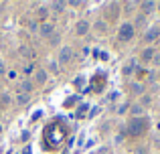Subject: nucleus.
<instances>
[{
	"label": "nucleus",
	"instance_id": "nucleus-21",
	"mask_svg": "<svg viewBox=\"0 0 160 154\" xmlns=\"http://www.w3.org/2000/svg\"><path fill=\"white\" fill-rule=\"evenodd\" d=\"M0 99H2V103H8V102H10V97H8L6 93H2V95H0Z\"/></svg>",
	"mask_w": 160,
	"mask_h": 154
},
{
	"label": "nucleus",
	"instance_id": "nucleus-15",
	"mask_svg": "<svg viewBox=\"0 0 160 154\" xmlns=\"http://www.w3.org/2000/svg\"><path fill=\"white\" fill-rule=\"evenodd\" d=\"M45 79H47V73H45V71H37V81H39V83H43Z\"/></svg>",
	"mask_w": 160,
	"mask_h": 154
},
{
	"label": "nucleus",
	"instance_id": "nucleus-16",
	"mask_svg": "<svg viewBox=\"0 0 160 154\" xmlns=\"http://www.w3.org/2000/svg\"><path fill=\"white\" fill-rule=\"evenodd\" d=\"M53 8H55L57 12H61L63 8H65V2H53Z\"/></svg>",
	"mask_w": 160,
	"mask_h": 154
},
{
	"label": "nucleus",
	"instance_id": "nucleus-9",
	"mask_svg": "<svg viewBox=\"0 0 160 154\" xmlns=\"http://www.w3.org/2000/svg\"><path fill=\"white\" fill-rule=\"evenodd\" d=\"M140 6H142V10H144V12H152V10H154V6H156V4H154L152 0H144V2H142Z\"/></svg>",
	"mask_w": 160,
	"mask_h": 154
},
{
	"label": "nucleus",
	"instance_id": "nucleus-22",
	"mask_svg": "<svg viewBox=\"0 0 160 154\" xmlns=\"http://www.w3.org/2000/svg\"><path fill=\"white\" fill-rule=\"evenodd\" d=\"M6 77H8V79H16V71H8Z\"/></svg>",
	"mask_w": 160,
	"mask_h": 154
},
{
	"label": "nucleus",
	"instance_id": "nucleus-12",
	"mask_svg": "<svg viewBox=\"0 0 160 154\" xmlns=\"http://www.w3.org/2000/svg\"><path fill=\"white\" fill-rule=\"evenodd\" d=\"M130 110H132V114H134V116H142V112H144V107H142L140 103H136V106H132Z\"/></svg>",
	"mask_w": 160,
	"mask_h": 154
},
{
	"label": "nucleus",
	"instance_id": "nucleus-23",
	"mask_svg": "<svg viewBox=\"0 0 160 154\" xmlns=\"http://www.w3.org/2000/svg\"><path fill=\"white\" fill-rule=\"evenodd\" d=\"M24 73H27V75H28V73H32V65H27V67H24Z\"/></svg>",
	"mask_w": 160,
	"mask_h": 154
},
{
	"label": "nucleus",
	"instance_id": "nucleus-3",
	"mask_svg": "<svg viewBox=\"0 0 160 154\" xmlns=\"http://www.w3.org/2000/svg\"><path fill=\"white\" fill-rule=\"evenodd\" d=\"M71 57H73V49L71 47H63L61 51H59V61H61V63H69Z\"/></svg>",
	"mask_w": 160,
	"mask_h": 154
},
{
	"label": "nucleus",
	"instance_id": "nucleus-10",
	"mask_svg": "<svg viewBox=\"0 0 160 154\" xmlns=\"http://www.w3.org/2000/svg\"><path fill=\"white\" fill-rule=\"evenodd\" d=\"M108 16H109V18H116V16H118V4L116 2H112L108 6Z\"/></svg>",
	"mask_w": 160,
	"mask_h": 154
},
{
	"label": "nucleus",
	"instance_id": "nucleus-26",
	"mask_svg": "<svg viewBox=\"0 0 160 154\" xmlns=\"http://www.w3.org/2000/svg\"><path fill=\"white\" fill-rule=\"evenodd\" d=\"M0 132H2V126H0Z\"/></svg>",
	"mask_w": 160,
	"mask_h": 154
},
{
	"label": "nucleus",
	"instance_id": "nucleus-19",
	"mask_svg": "<svg viewBox=\"0 0 160 154\" xmlns=\"http://www.w3.org/2000/svg\"><path fill=\"white\" fill-rule=\"evenodd\" d=\"M59 39H61V37H59L57 32H53V35H51V43H53V45H57V43H59Z\"/></svg>",
	"mask_w": 160,
	"mask_h": 154
},
{
	"label": "nucleus",
	"instance_id": "nucleus-8",
	"mask_svg": "<svg viewBox=\"0 0 160 154\" xmlns=\"http://www.w3.org/2000/svg\"><path fill=\"white\" fill-rule=\"evenodd\" d=\"M31 102V93H18V97H16V103L18 106H24V103Z\"/></svg>",
	"mask_w": 160,
	"mask_h": 154
},
{
	"label": "nucleus",
	"instance_id": "nucleus-7",
	"mask_svg": "<svg viewBox=\"0 0 160 154\" xmlns=\"http://www.w3.org/2000/svg\"><path fill=\"white\" fill-rule=\"evenodd\" d=\"M20 57H22V59H32V49L27 47V45H22V47H20Z\"/></svg>",
	"mask_w": 160,
	"mask_h": 154
},
{
	"label": "nucleus",
	"instance_id": "nucleus-11",
	"mask_svg": "<svg viewBox=\"0 0 160 154\" xmlns=\"http://www.w3.org/2000/svg\"><path fill=\"white\" fill-rule=\"evenodd\" d=\"M154 59V49H146L142 51V61H152Z\"/></svg>",
	"mask_w": 160,
	"mask_h": 154
},
{
	"label": "nucleus",
	"instance_id": "nucleus-5",
	"mask_svg": "<svg viewBox=\"0 0 160 154\" xmlns=\"http://www.w3.org/2000/svg\"><path fill=\"white\" fill-rule=\"evenodd\" d=\"M87 31H89V22H87V20H79V22L75 24V32H77V35H85Z\"/></svg>",
	"mask_w": 160,
	"mask_h": 154
},
{
	"label": "nucleus",
	"instance_id": "nucleus-20",
	"mask_svg": "<svg viewBox=\"0 0 160 154\" xmlns=\"http://www.w3.org/2000/svg\"><path fill=\"white\" fill-rule=\"evenodd\" d=\"M132 69H134V65H128V67L124 69V75H130V73H132Z\"/></svg>",
	"mask_w": 160,
	"mask_h": 154
},
{
	"label": "nucleus",
	"instance_id": "nucleus-1",
	"mask_svg": "<svg viewBox=\"0 0 160 154\" xmlns=\"http://www.w3.org/2000/svg\"><path fill=\"white\" fill-rule=\"evenodd\" d=\"M144 130H146V120L144 118H136L128 124V134H132V136H140Z\"/></svg>",
	"mask_w": 160,
	"mask_h": 154
},
{
	"label": "nucleus",
	"instance_id": "nucleus-17",
	"mask_svg": "<svg viewBox=\"0 0 160 154\" xmlns=\"http://www.w3.org/2000/svg\"><path fill=\"white\" fill-rule=\"evenodd\" d=\"M95 28H98L99 32H103V31H106V22H102V20H99V22H95Z\"/></svg>",
	"mask_w": 160,
	"mask_h": 154
},
{
	"label": "nucleus",
	"instance_id": "nucleus-13",
	"mask_svg": "<svg viewBox=\"0 0 160 154\" xmlns=\"http://www.w3.org/2000/svg\"><path fill=\"white\" fill-rule=\"evenodd\" d=\"M156 37H158V31H156V28H152V31L146 32V39H148V41H154Z\"/></svg>",
	"mask_w": 160,
	"mask_h": 154
},
{
	"label": "nucleus",
	"instance_id": "nucleus-14",
	"mask_svg": "<svg viewBox=\"0 0 160 154\" xmlns=\"http://www.w3.org/2000/svg\"><path fill=\"white\" fill-rule=\"evenodd\" d=\"M130 87H132V91H134V93H142V91H144V87H142L140 83H132Z\"/></svg>",
	"mask_w": 160,
	"mask_h": 154
},
{
	"label": "nucleus",
	"instance_id": "nucleus-4",
	"mask_svg": "<svg viewBox=\"0 0 160 154\" xmlns=\"http://www.w3.org/2000/svg\"><path fill=\"white\" fill-rule=\"evenodd\" d=\"M41 35L43 37H51L53 32H55V24H51V22H45V24H41Z\"/></svg>",
	"mask_w": 160,
	"mask_h": 154
},
{
	"label": "nucleus",
	"instance_id": "nucleus-25",
	"mask_svg": "<svg viewBox=\"0 0 160 154\" xmlns=\"http://www.w3.org/2000/svg\"><path fill=\"white\" fill-rule=\"evenodd\" d=\"M134 154H146V150H136Z\"/></svg>",
	"mask_w": 160,
	"mask_h": 154
},
{
	"label": "nucleus",
	"instance_id": "nucleus-18",
	"mask_svg": "<svg viewBox=\"0 0 160 154\" xmlns=\"http://www.w3.org/2000/svg\"><path fill=\"white\" fill-rule=\"evenodd\" d=\"M152 63L156 65V67H160V53H154V59H152Z\"/></svg>",
	"mask_w": 160,
	"mask_h": 154
},
{
	"label": "nucleus",
	"instance_id": "nucleus-24",
	"mask_svg": "<svg viewBox=\"0 0 160 154\" xmlns=\"http://www.w3.org/2000/svg\"><path fill=\"white\" fill-rule=\"evenodd\" d=\"M0 73H4V63L0 61Z\"/></svg>",
	"mask_w": 160,
	"mask_h": 154
},
{
	"label": "nucleus",
	"instance_id": "nucleus-6",
	"mask_svg": "<svg viewBox=\"0 0 160 154\" xmlns=\"http://www.w3.org/2000/svg\"><path fill=\"white\" fill-rule=\"evenodd\" d=\"M31 89H32V83L28 81V79H24V81H20V85H18V93H28Z\"/></svg>",
	"mask_w": 160,
	"mask_h": 154
},
{
	"label": "nucleus",
	"instance_id": "nucleus-2",
	"mask_svg": "<svg viewBox=\"0 0 160 154\" xmlns=\"http://www.w3.org/2000/svg\"><path fill=\"white\" fill-rule=\"evenodd\" d=\"M118 37H120V41H130L134 37V24L130 22H124L120 27V32H118Z\"/></svg>",
	"mask_w": 160,
	"mask_h": 154
}]
</instances>
